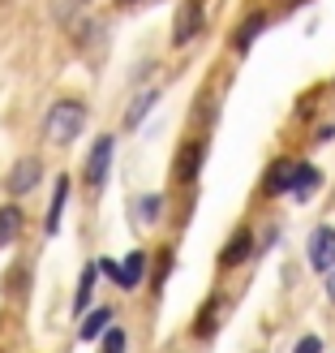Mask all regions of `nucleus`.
I'll return each mask as SVG.
<instances>
[{
  "mask_svg": "<svg viewBox=\"0 0 335 353\" xmlns=\"http://www.w3.org/2000/svg\"><path fill=\"white\" fill-rule=\"evenodd\" d=\"M112 160H116V138L112 134H103L99 143L91 147V155H86V185H103L108 181V168H112Z\"/></svg>",
  "mask_w": 335,
  "mask_h": 353,
  "instance_id": "nucleus-5",
  "label": "nucleus"
},
{
  "mask_svg": "<svg viewBox=\"0 0 335 353\" xmlns=\"http://www.w3.org/2000/svg\"><path fill=\"white\" fill-rule=\"evenodd\" d=\"M202 164H206V138H189V143H181L176 155H172V181L176 185H193Z\"/></svg>",
  "mask_w": 335,
  "mask_h": 353,
  "instance_id": "nucleus-2",
  "label": "nucleus"
},
{
  "mask_svg": "<svg viewBox=\"0 0 335 353\" xmlns=\"http://www.w3.org/2000/svg\"><path fill=\"white\" fill-rule=\"evenodd\" d=\"M250 254H254V233H250V228H237V233L228 237V245L219 250V268H224V272H228V268H241Z\"/></svg>",
  "mask_w": 335,
  "mask_h": 353,
  "instance_id": "nucleus-8",
  "label": "nucleus"
},
{
  "mask_svg": "<svg viewBox=\"0 0 335 353\" xmlns=\"http://www.w3.org/2000/svg\"><path fill=\"white\" fill-rule=\"evenodd\" d=\"M43 130H47V138H52L56 147H69V143H74V138L86 130V103H78V99L52 103L47 117H43Z\"/></svg>",
  "mask_w": 335,
  "mask_h": 353,
  "instance_id": "nucleus-1",
  "label": "nucleus"
},
{
  "mask_svg": "<svg viewBox=\"0 0 335 353\" xmlns=\"http://www.w3.org/2000/svg\"><path fill=\"white\" fill-rule=\"evenodd\" d=\"M219 319H224V297H206L198 319H193V332H198V336H210V332L219 327Z\"/></svg>",
  "mask_w": 335,
  "mask_h": 353,
  "instance_id": "nucleus-11",
  "label": "nucleus"
},
{
  "mask_svg": "<svg viewBox=\"0 0 335 353\" xmlns=\"http://www.w3.org/2000/svg\"><path fill=\"white\" fill-rule=\"evenodd\" d=\"M318 190H323V168L310 164V160H301V164H296V181H292V199L296 203H310Z\"/></svg>",
  "mask_w": 335,
  "mask_h": 353,
  "instance_id": "nucleus-9",
  "label": "nucleus"
},
{
  "mask_svg": "<svg viewBox=\"0 0 335 353\" xmlns=\"http://www.w3.org/2000/svg\"><path fill=\"white\" fill-rule=\"evenodd\" d=\"M99 341H103V353H125V332L120 327H108Z\"/></svg>",
  "mask_w": 335,
  "mask_h": 353,
  "instance_id": "nucleus-18",
  "label": "nucleus"
},
{
  "mask_svg": "<svg viewBox=\"0 0 335 353\" xmlns=\"http://www.w3.org/2000/svg\"><path fill=\"white\" fill-rule=\"evenodd\" d=\"M39 160H22L13 172H9V194L17 199V194H26V190H34V181H39Z\"/></svg>",
  "mask_w": 335,
  "mask_h": 353,
  "instance_id": "nucleus-10",
  "label": "nucleus"
},
{
  "mask_svg": "<svg viewBox=\"0 0 335 353\" xmlns=\"http://www.w3.org/2000/svg\"><path fill=\"white\" fill-rule=\"evenodd\" d=\"M95 276H99V263H91V268L82 272L78 280V297H74V314H82L86 306H91V289H95Z\"/></svg>",
  "mask_w": 335,
  "mask_h": 353,
  "instance_id": "nucleus-16",
  "label": "nucleus"
},
{
  "mask_svg": "<svg viewBox=\"0 0 335 353\" xmlns=\"http://www.w3.org/2000/svg\"><path fill=\"white\" fill-rule=\"evenodd\" d=\"M172 276V250L160 254V263H155V289H164V280Z\"/></svg>",
  "mask_w": 335,
  "mask_h": 353,
  "instance_id": "nucleus-19",
  "label": "nucleus"
},
{
  "mask_svg": "<svg viewBox=\"0 0 335 353\" xmlns=\"http://www.w3.org/2000/svg\"><path fill=\"white\" fill-rule=\"evenodd\" d=\"M327 297H331V302H335V268L327 272Z\"/></svg>",
  "mask_w": 335,
  "mask_h": 353,
  "instance_id": "nucleus-24",
  "label": "nucleus"
},
{
  "mask_svg": "<svg viewBox=\"0 0 335 353\" xmlns=\"http://www.w3.org/2000/svg\"><path fill=\"white\" fill-rule=\"evenodd\" d=\"M99 272L116 280V276H120V263H112V259H99Z\"/></svg>",
  "mask_w": 335,
  "mask_h": 353,
  "instance_id": "nucleus-22",
  "label": "nucleus"
},
{
  "mask_svg": "<svg viewBox=\"0 0 335 353\" xmlns=\"http://www.w3.org/2000/svg\"><path fill=\"white\" fill-rule=\"evenodd\" d=\"M331 138H335V125H323L318 134H314V143H331Z\"/></svg>",
  "mask_w": 335,
  "mask_h": 353,
  "instance_id": "nucleus-23",
  "label": "nucleus"
},
{
  "mask_svg": "<svg viewBox=\"0 0 335 353\" xmlns=\"http://www.w3.org/2000/svg\"><path fill=\"white\" fill-rule=\"evenodd\" d=\"M296 164L301 160H271L267 164V172H262V194L267 199H279V194H292V181H296Z\"/></svg>",
  "mask_w": 335,
  "mask_h": 353,
  "instance_id": "nucleus-6",
  "label": "nucleus"
},
{
  "mask_svg": "<svg viewBox=\"0 0 335 353\" xmlns=\"http://www.w3.org/2000/svg\"><path fill=\"white\" fill-rule=\"evenodd\" d=\"M155 99H160V91H147V95H138V99H133V108L125 112V130H138V121H142V117L155 108Z\"/></svg>",
  "mask_w": 335,
  "mask_h": 353,
  "instance_id": "nucleus-17",
  "label": "nucleus"
},
{
  "mask_svg": "<svg viewBox=\"0 0 335 353\" xmlns=\"http://www.w3.org/2000/svg\"><path fill=\"white\" fill-rule=\"evenodd\" d=\"M108 327H112V306H103V310H95V314H86V323H82V341H99Z\"/></svg>",
  "mask_w": 335,
  "mask_h": 353,
  "instance_id": "nucleus-15",
  "label": "nucleus"
},
{
  "mask_svg": "<svg viewBox=\"0 0 335 353\" xmlns=\"http://www.w3.org/2000/svg\"><path fill=\"white\" fill-rule=\"evenodd\" d=\"M292 353H323V341H318V336H301Z\"/></svg>",
  "mask_w": 335,
  "mask_h": 353,
  "instance_id": "nucleus-21",
  "label": "nucleus"
},
{
  "mask_svg": "<svg viewBox=\"0 0 335 353\" xmlns=\"http://www.w3.org/2000/svg\"><path fill=\"white\" fill-rule=\"evenodd\" d=\"M305 259H310V268L318 276H327L335 268V224H318V228H314L310 241H305Z\"/></svg>",
  "mask_w": 335,
  "mask_h": 353,
  "instance_id": "nucleus-4",
  "label": "nucleus"
},
{
  "mask_svg": "<svg viewBox=\"0 0 335 353\" xmlns=\"http://www.w3.org/2000/svg\"><path fill=\"white\" fill-rule=\"evenodd\" d=\"M202 30H206V9H202V0H181V9H176V17H172V43L185 48V43L198 39Z\"/></svg>",
  "mask_w": 335,
  "mask_h": 353,
  "instance_id": "nucleus-3",
  "label": "nucleus"
},
{
  "mask_svg": "<svg viewBox=\"0 0 335 353\" xmlns=\"http://www.w3.org/2000/svg\"><path fill=\"white\" fill-rule=\"evenodd\" d=\"M160 203H164L160 194H147V199H142V207H138V211H142V220H151V224L160 220Z\"/></svg>",
  "mask_w": 335,
  "mask_h": 353,
  "instance_id": "nucleus-20",
  "label": "nucleus"
},
{
  "mask_svg": "<svg viewBox=\"0 0 335 353\" xmlns=\"http://www.w3.org/2000/svg\"><path fill=\"white\" fill-rule=\"evenodd\" d=\"M17 233H22V207L9 203V207H0V245L17 241Z\"/></svg>",
  "mask_w": 335,
  "mask_h": 353,
  "instance_id": "nucleus-14",
  "label": "nucleus"
},
{
  "mask_svg": "<svg viewBox=\"0 0 335 353\" xmlns=\"http://www.w3.org/2000/svg\"><path fill=\"white\" fill-rule=\"evenodd\" d=\"M142 276H147V254H142V250H133L125 263H120L116 285H120V289H138V285H142Z\"/></svg>",
  "mask_w": 335,
  "mask_h": 353,
  "instance_id": "nucleus-12",
  "label": "nucleus"
},
{
  "mask_svg": "<svg viewBox=\"0 0 335 353\" xmlns=\"http://www.w3.org/2000/svg\"><path fill=\"white\" fill-rule=\"evenodd\" d=\"M69 203V176H56V190H52V203H47V233L61 228V211Z\"/></svg>",
  "mask_w": 335,
  "mask_h": 353,
  "instance_id": "nucleus-13",
  "label": "nucleus"
},
{
  "mask_svg": "<svg viewBox=\"0 0 335 353\" xmlns=\"http://www.w3.org/2000/svg\"><path fill=\"white\" fill-rule=\"evenodd\" d=\"M271 26V13L267 9H254V13H245L241 22H237V30H233V48L237 52H250L258 39H262V30Z\"/></svg>",
  "mask_w": 335,
  "mask_h": 353,
  "instance_id": "nucleus-7",
  "label": "nucleus"
}]
</instances>
